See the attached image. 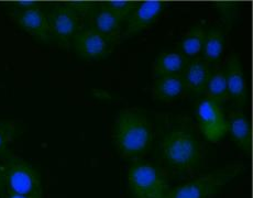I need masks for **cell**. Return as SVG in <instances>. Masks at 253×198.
<instances>
[{
	"label": "cell",
	"mask_w": 253,
	"mask_h": 198,
	"mask_svg": "<svg viewBox=\"0 0 253 198\" xmlns=\"http://www.w3.org/2000/svg\"><path fill=\"white\" fill-rule=\"evenodd\" d=\"M157 150L159 164L169 176H193L202 168L203 146L188 118H165L160 123Z\"/></svg>",
	"instance_id": "cell-1"
},
{
	"label": "cell",
	"mask_w": 253,
	"mask_h": 198,
	"mask_svg": "<svg viewBox=\"0 0 253 198\" xmlns=\"http://www.w3.org/2000/svg\"><path fill=\"white\" fill-rule=\"evenodd\" d=\"M153 138V125L142 110L126 108L116 116L114 142L123 158H138L144 156Z\"/></svg>",
	"instance_id": "cell-2"
},
{
	"label": "cell",
	"mask_w": 253,
	"mask_h": 198,
	"mask_svg": "<svg viewBox=\"0 0 253 198\" xmlns=\"http://www.w3.org/2000/svg\"><path fill=\"white\" fill-rule=\"evenodd\" d=\"M242 170V163L228 164L219 170L202 174L169 188L165 198H211Z\"/></svg>",
	"instance_id": "cell-3"
},
{
	"label": "cell",
	"mask_w": 253,
	"mask_h": 198,
	"mask_svg": "<svg viewBox=\"0 0 253 198\" xmlns=\"http://www.w3.org/2000/svg\"><path fill=\"white\" fill-rule=\"evenodd\" d=\"M128 182L133 198H165L169 191V175L154 162H134L129 168Z\"/></svg>",
	"instance_id": "cell-4"
},
{
	"label": "cell",
	"mask_w": 253,
	"mask_h": 198,
	"mask_svg": "<svg viewBox=\"0 0 253 198\" xmlns=\"http://www.w3.org/2000/svg\"><path fill=\"white\" fill-rule=\"evenodd\" d=\"M4 183L8 194L42 197V182L39 172L20 158L10 156L4 163Z\"/></svg>",
	"instance_id": "cell-5"
},
{
	"label": "cell",
	"mask_w": 253,
	"mask_h": 198,
	"mask_svg": "<svg viewBox=\"0 0 253 198\" xmlns=\"http://www.w3.org/2000/svg\"><path fill=\"white\" fill-rule=\"evenodd\" d=\"M46 12L51 40L63 49H69L72 40L81 30V18L69 3H56Z\"/></svg>",
	"instance_id": "cell-6"
},
{
	"label": "cell",
	"mask_w": 253,
	"mask_h": 198,
	"mask_svg": "<svg viewBox=\"0 0 253 198\" xmlns=\"http://www.w3.org/2000/svg\"><path fill=\"white\" fill-rule=\"evenodd\" d=\"M117 42L116 39L85 27L73 38L71 46L82 60H103L110 55Z\"/></svg>",
	"instance_id": "cell-7"
},
{
	"label": "cell",
	"mask_w": 253,
	"mask_h": 198,
	"mask_svg": "<svg viewBox=\"0 0 253 198\" xmlns=\"http://www.w3.org/2000/svg\"><path fill=\"white\" fill-rule=\"evenodd\" d=\"M199 128L208 141L217 142L228 132V121L222 105L211 98H203L196 110Z\"/></svg>",
	"instance_id": "cell-8"
},
{
	"label": "cell",
	"mask_w": 253,
	"mask_h": 198,
	"mask_svg": "<svg viewBox=\"0 0 253 198\" xmlns=\"http://www.w3.org/2000/svg\"><path fill=\"white\" fill-rule=\"evenodd\" d=\"M10 17L19 28L30 33L38 41L45 44L52 41L46 12L41 7L27 9V10H11Z\"/></svg>",
	"instance_id": "cell-9"
},
{
	"label": "cell",
	"mask_w": 253,
	"mask_h": 198,
	"mask_svg": "<svg viewBox=\"0 0 253 198\" xmlns=\"http://www.w3.org/2000/svg\"><path fill=\"white\" fill-rule=\"evenodd\" d=\"M167 3L163 1L138 2L137 7L126 19V28L121 38L126 39L138 35L144 29L151 27L165 10Z\"/></svg>",
	"instance_id": "cell-10"
},
{
	"label": "cell",
	"mask_w": 253,
	"mask_h": 198,
	"mask_svg": "<svg viewBox=\"0 0 253 198\" xmlns=\"http://www.w3.org/2000/svg\"><path fill=\"white\" fill-rule=\"evenodd\" d=\"M227 81L228 97H229L238 107L241 108L248 101V89L245 73H243L240 57L237 54H230L223 66Z\"/></svg>",
	"instance_id": "cell-11"
},
{
	"label": "cell",
	"mask_w": 253,
	"mask_h": 198,
	"mask_svg": "<svg viewBox=\"0 0 253 198\" xmlns=\"http://www.w3.org/2000/svg\"><path fill=\"white\" fill-rule=\"evenodd\" d=\"M211 72L212 66L202 57L188 60L187 65L181 75L185 91H187L193 98L202 96L205 93Z\"/></svg>",
	"instance_id": "cell-12"
},
{
	"label": "cell",
	"mask_w": 253,
	"mask_h": 198,
	"mask_svg": "<svg viewBox=\"0 0 253 198\" xmlns=\"http://www.w3.org/2000/svg\"><path fill=\"white\" fill-rule=\"evenodd\" d=\"M228 121V131L231 138L247 156L251 153V125L245 113L240 109L232 110L229 113Z\"/></svg>",
	"instance_id": "cell-13"
},
{
	"label": "cell",
	"mask_w": 253,
	"mask_h": 198,
	"mask_svg": "<svg viewBox=\"0 0 253 198\" xmlns=\"http://www.w3.org/2000/svg\"><path fill=\"white\" fill-rule=\"evenodd\" d=\"M226 30L223 26H212L206 29L202 59L209 64H217L225 51Z\"/></svg>",
	"instance_id": "cell-14"
},
{
	"label": "cell",
	"mask_w": 253,
	"mask_h": 198,
	"mask_svg": "<svg viewBox=\"0 0 253 198\" xmlns=\"http://www.w3.org/2000/svg\"><path fill=\"white\" fill-rule=\"evenodd\" d=\"M188 60L178 51H164L160 53L154 63L157 79L163 76L182 75Z\"/></svg>",
	"instance_id": "cell-15"
},
{
	"label": "cell",
	"mask_w": 253,
	"mask_h": 198,
	"mask_svg": "<svg viewBox=\"0 0 253 198\" xmlns=\"http://www.w3.org/2000/svg\"><path fill=\"white\" fill-rule=\"evenodd\" d=\"M185 91L184 83L181 75L163 76L155 79L152 94L155 100L162 103H171L181 97Z\"/></svg>",
	"instance_id": "cell-16"
},
{
	"label": "cell",
	"mask_w": 253,
	"mask_h": 198,
	"mask_svg": "<svg viewBox=\"0 0 253 198\" xmlns=\"http://www.w3.org/2000/svg\"><path fill=\"white\" fill-rule=\"evenodd\" d=\"M88 21L89 25L87 27L118 41L120 38L121 22L100 2Z\"/></svg>",
	"instance_id": "cell-17"
},
{
	"label": "cell",
	"mask_w": 253,
	"mask_h": 198,
	"mask_svg": "<svg viewBox=\"0 0 253 198\" xmlns=\"http://www.w3.org/2000/svg\"><path fill=\"white\" fill-rule=\"evenodd\" d=\"M206 29L201 23L193 25L186 36L183 38L178 45V52L187 60L195 59L202 54L204 41H205Z\"/></svg>",
	"instance_id": "cell-18"
},
{
	"label": "cell",
	"mask_w": 253,
	"mask_h": 198,
	"mask_svg": "<svg viewBox=\"0 0 253 198\" xmlns=\"http://www.w3.org/2000/svg\"><path fill=\"white\" fill-rule=\"evenodd\" d=\"M205 91L207 94V98L215 100L221 105L225 103L228 98H229L228 97L227 81H226V75H225V70H223V67L221 66L212 67L211 76L208 80Z\"/></svg>",
	"instance_id": "cell-19"
},
{
	"label": "cell",
	"mask_w": 253,
	"mask_h": 198,
	"mask_svg": "<svg viewBox=\"0 0 253 198\" xmlns=\"http://www.w3.org/2000/svg\"><path fill=\"white\" fill-rule=\"evenodd\" d=\"M18 123L11 120H0V157L7 158L12 156L9 151V146L18 137Z\"/></svg>",
	"instance_id": "cell-20"
},
{
	"label": "cell",
	"mask_w": 253,
	"mask_h": 198,
	"mask_svg": "<svg viewBox=\"0 0 253 198\" xmlns=\"http://www.w3.org/2000/svg\"><path fill=\"white\" fill-rule=\"evenodd\" d=\"M100 3L103 4L106 9H108V10L113 13L121 23L130 17V14L133 12L138 4L137 1H130V0H126V1H123V0H116V1H105Z\"/></svg>",
	"instance_id": "cell-21"
},
{
	"label": "cell",
	"mask_w": 253,
	"mask_h": 198,
	"mask_svg": "<svg viewBox=\"0 0 253 198\" xmlns=\"http://www.w3.org/2000/svg\"><path fill=\"white\" fill-rule=\"evenodd\" d=\"M217 10L222 17L223 23H225V30L228 32L232 28L233 22L238 17L239 12V2L237 1H217L215 2Z\"/></svg>",
	"instance_id": "cell-22"
},
{
	"label": "cell",
	"mask_w": 253,
	"mask_h": 198,
	"mask_svg": "<svg viewBox=\"0 0 253 198\" xmlns=\"http://www.w3.org/2000/svg\"><path fill=\"white\" fill-rule=\"evenodd\" d=\"M70 7L76 12L77 16L81 19H85V20H89L92 13L95 12L96 8L98 7L99 2L94 1H72L67 2Z\"/></svg>",
	"instance_id": "cell-23"
},
{
	"label": "cell",
	"mask_w": 253,
	"mask_h": 198,
	"mask_svg": "<svg viewBox=\"0 0 253 198\" xmlns=\"http://www.w3.org/2000/svg\"><path fill=\"white\" fill-rule=\"evenodd\" d=\"M90 93L92 95V97L104 101H118L120 99L118 96H116L114 94H111L110 91L101 88H92Z\"/></svg>",
	"instance_id": "cell-24"
},
{
	"label": "cell",
	"mask_w": 253,
	"mask_h": 198,
	"mask_svg": "<svg viewBox=\"0 0 253 198\" xmlns=\"http://www.w3.org/2000/svg\"><path fill=\"white\" fill-rule=\"evenodd\" d=\"M40 4L38 1H17L12 3L11 10H27V9L40 7Z\"/></svg>",
	"instance_id": "cell-25"
},
{
	"label": "cell",
	"mask_w": 253,
	"mask_h": 198,
	"mask_svg": "<svg viewBox=\"0 0 253 198\" xmlns=\"http://www.w3.org/2000/svg\"><path fill=\"white\" fill-rule=\"evenodd\" d=\"M6 185L4 183V164L0 163V190Z\"/></svg>",
	"instance_id": "cell-26"
},
{
	"label": "cell",
	"mask_w": 253,
	"mask_h": 198,
	"mask_svg": "<svg viewBox=\"0 0 253 198\" xmlns=\"http://www.w3.org/2000/svg\"><path fill=\"white\" fill-rule=\"evenodd\" d=\"M6 198H42L39 196H22V195H12V194H8Z\"/></svg>",
	"instance_id": "cell-27"
}]
</instances>
